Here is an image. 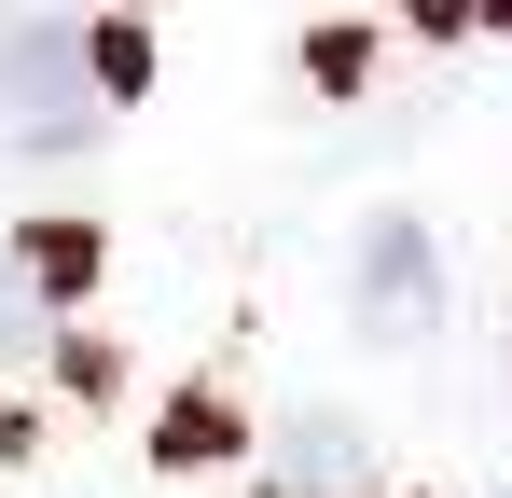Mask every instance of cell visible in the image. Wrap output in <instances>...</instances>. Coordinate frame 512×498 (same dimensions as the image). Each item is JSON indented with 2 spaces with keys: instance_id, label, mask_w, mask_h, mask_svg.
Wrapping results in <instances>:
<instances>
[{
  "instance_id": "4",
  "label": "cell",
  "mask_w": 512,
  "mask_h": 498,
  "mask_svg": "<svg viewBox=\"0 0 512 498\" xmlns=\"http://www.w3.org/2000/svg\"><path fill=\"white\" fill-rule=\"evenodd\" d=\"M277 471H291V498H374V443H360V415H305Z\"/></svg>"
},
{
  "instance_id": "1",
  "label": "cell",
  "mask_w": 512,
  "mask_h": 498,
  "mask_svg": "<svg viewBox=\"0 0 512 498\" xmlns=\"http://www.w3.org/2000/svg\"><path fill=\"white\" fill-rule=\"evenodd\" d=\"M0 125H14V139H70V125H97V70H84V28H70V14L0 28Z\"/></svg>"
},
{
  "instance_id": "2",
  "label": "cell",
  "mask_w": 512,
  "mask_h": 498,
  "mask_svg": "<svg viewBox=\"0 0 512 498\" xmlns=\"http://www.w3.org/2000/svg\"><path fill=\"white\" fill-rule=\"evenodd\" d=\"M429 319H443V249H429V222H374V236H360V332H374V346H429Z\"/></svg>"
},
{
  "instance_id": "3",
  "label": "cell",
  "mask_w": 512,
  "mask_h": 498,
  "mask_svg": "<svg viewBox=\"0 0 512 498\" xmlns=\"http://www.w3.org/2000/svg\"><path fill=\"white\" fill-rule=\"evenodd\" d=\"M70 263H84L70 236H0V360H28V346L56 332V305H42V291H56Z\"/></svg>"
}]
</instances>
